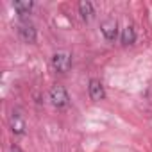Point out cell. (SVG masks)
<instances>
[{"label": "cell", "mask_w": 152, "mask_h": 152, "mask_svg": "<svg viewBox=\"0 0 152 152\" xmlns=\"http://www.w3.org/2000/svg\"><path fill=\"white\" fill-rule=\"evenodd\" d=\"M100 31H102V34H104V38H106L107 41H115L116 36H118V23H116V20L109 18V20L102 22Z\"/></svg>", "instance_id": "277c9868"}, {"label": "cell", "mask_w": 152, "mask_h": 152, "mask_svg": "<svg viewBox=\"0 0 152 152\" xmlns=\"http://www.w3.org/2000/svg\"><path fill=\"white\" fill-rule=\"evenodd\" d=\"M88 91H90V99H91L93 102H99V100H102V99L106 97L104 86H102V83H100L99 79H91V81H90Z\"/></svg>", "instance_id": "5b68a950"}, {"label": "cell", "mask_w": 152, "mask_h": 152, "mask_svg": "<svg viewBox=\"0 0 152 152\" xmlns=\"http://www.w3.org/2000/svg\"><path fill=\"white\" fill-rule=\"evenodd\" d=\"M122 45H132L136 41V31L132 25H127L124 31H122Z\"/></svg>", "instance_id": "9c48e42d"}, {"label": "cell", "mask_w": 152, "mask_h": 152, "mask_svg": "<svg viewBox=\"0 0 152 152\" xmlns=\"http://www.w3.org/2000/svg\"><path fill=\"white\" fill-rule=\"evenodd\" d=\"M52 66H54V70L59 72V73L68 72L70 66H72V56H70L68 52H57V54H54V57H52Z\"/></svg>", "instance_id": "3957f363"}, {"label": "cell", "mask_w": 152, "mask_h": 152, "mask_svg": "<svg viewBox=\"0 0 152 152\" xmlns=\"http://www.w3.org/2000/svg\"><path fill=\"white\" fill-rule=\"evenodd\" d=\"M18 34L25 43H34L36 41V29L32 25V22H29L27 18H22L18 23Z\"/></svg>", "instance_id": "7a4b0ae2"}, {"label": "cell", "mask_w": 152, "mask_h": 152, "mask_svg": "<svg viewBox=\"0 0 152 152\" xmlns=\"http://www.w3.org/2000/svg\"><path fill=\"white\" fill-rule=\"evenodd\" d=\"M11 129H13L15 134H23L25 132V122H23V118L18 113L11 115Z\"/></svg>", "instance_id": "8992f818"}, {"label": "cell", "mask_w": 152, "mask_h": 152, "mask_svg": "<svg viewBox=\"0 0 152 152\" xmlns=\"http://www.w3.org/2000/svg\"><path fill=\"white\" fill-rule=\"evenodd\" d=\"M48 99H50L52 106H54V107H57V109H63V107H66V106L70 104V97H68L66 90H64L63 86H59V84H57V86H54V88L50 90Z\"/></svg>", "instance_id": "6da1fadb"}, {"label": "cell", "mask_w": 152, "mask_h": 152, "mask_svg": "<svg viewBox=\"0 0 152 152\" xmlns=\"http://www.w3.org/2000/svg\"><path fill=\"white\" fill-rule=\"evenodd\" d=\"M79 13H81V18L84 22H90L95 15V9H93V4L91 2H81L79 4Z\"/></svg>", "instance_id": "ba28073f"}, {"label": "cell", "mask_w": 152, "mask_h": 152, "mask_svg": "<svg viewBox=\"0 0 152 152\" xmlns=\"http://www.w3.org/2000/svg\"><path fill=\"white\" fill-rule=\"evenodd\" d=\"M32 2L31 0H25V2H13V7H15V11L20 15V18H25L31 11H32Z\"/></svg>", "instance_id": "52a82bcc"}]
</instances>
